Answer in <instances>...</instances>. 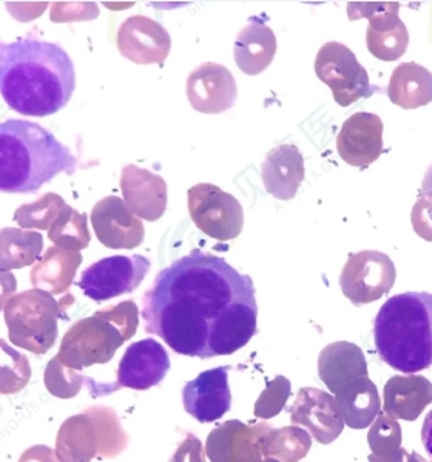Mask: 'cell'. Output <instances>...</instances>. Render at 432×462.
<instances>
[{"mask_svg":"<svg viewBox=\"0 0 432 462\" xmlns=\"http://www.w3.org/2000/svg\"><path fill=\"white\" fill-rule=\"evenodd\" d=\"M76 71L58 43L22 38L0 47V92L17 114L45 118L69 104Z\"/></svg>","mask_w":432,"mask_h":462,"instance_id":"obj_1","label":"cell"},{"mask_svg":"<svg viewBox=\"0 0 432 462\" xmlns=\"http://www.w3.org/2000/svg\"><path fill=\"white\" fill-rule=\"evenodd\" d=\"M251 299H255V288L249 275L240 274L223 258L195 249L162 269L142 300L166 303L210 325L230 305Z\"/></svg>","mask_w":432,"mask_h":462,"instance_id":"obj_2","label":"cell"},{"mask_svg":"<svg viewBox=\"0 0 432 462\" xmlns=\"http://www.w3.org/2000/svg\"><path fill=\"white\" fill-rule=\"evenodd\" d=\"M76 158L39 124L10 119L0 125V189L38 192L60 172L73 175Z\"/></svg>","mask_w":432,"mask_h":462,"instance_id":"obj_3","label":"cell"},{"mask_svg":"<svg viewBox=\"0 0 432 462\" xmlns=\"http://www.w3.org/2000/svg\"><path fill=\"white\" fill-rule=\"evenodd\" d=\"M375 348L391 368L416 374L432 365V294L391 297L373 323Z\"/></svg>","mask_w":432,"mask_h":462,"instance_id":"obj_4","label":"cell"},{"mask_svg":"<svg viewBox=\"0 0 432 462\" xmlns=\"http://www.w3.org/2000/svg\"><path fill=\"white\" fill-rule=\"evenodd\" d=\"M139 310L132 300L97 311L65 333L58 359L71 370L108 364L138 329Z\"/></svg>","mask_w":432,"mask_h":462,"instance_id":"obj_5","label":"cell"},{"mask_svg":"<svg viewBox=\"0 0 432 462\" xmlns=\"http://www.w3.org/2000/svg\"><path fill=\"white\" fill-rule=\"evenodd\" d=\"M4 318L11 344L34 355L47 353L58 339L64 305L42 290L23 291L5 303Z\"/></svg>","mask_w":432,"mask_h":462,"instance_id":"obj_6","label":"cell"},{"mask_svg":"<svg viewBox=\"0 0 432 462\" xmlns=\"http://www.w3.org/2000/svg\"><path fill=\"white\" fill-rule=\"evenodd\" d=\"M125 431L108 409H90L71 416L60 427L56 455L60 462H90L118 455L125 448Z\"/></svg>","mask_w":432,"mask_h":462,"instance_id":"obj_7","label":"cell"},{"mask_svg":"<svg viewBox=\"0 0 432 462\" xmlns=\"http://www.w3.org/2000/svg\"><path fill=\"white\" fill-rule=\"evenodd\" d=\"M315 73L331 88L334 99L342 107H349L358 99L373 95L368 71L345 43H325L317 54Z\"/></svg>","mask_w":432,"mask_h":462,"instance_id":"obj_8","label":"cell"},{"mask_svg":"<svg viewBox=\"0 0 432 462\" xmlns=\"http://www.w3.org/2000/svg\"><path fill=\"white\" fill-rule=\"evenodd\" d=\"M188 212L198 229L218 242L234 240L244 226V210L240 201L215 184L201 183L190 188Z\"/></svg>","mask_w":432,"mask_h":462,"instance_id":"obj_9","label":"cell"},{"mask_svg":"<svg viewBox=\"0 0 432 462\" xmlns=\"http://www.w3.org/2000/svg\"><path fill=\"white\" fill-rule=\"evenodd\" d=\"M397 279L394 263L380 251L351 254L340 275V286L354 305H366L386 296Z\"/></svg>","mask_w":432,"mask_h":462,"instance_id":"obj_10","label":"cell"},{"mask_svg":"<svg viewBox=\"0 0 432 462\" xmlns=\"http://www.w3.org/2000/svg\"><path fill=\"white\" fill-rule=\"evenodd\" d=\"M397 2H366L349 4V19H369L366 45L372 56L384 62L400 60L409 45V32L399 17Z\"/></svg>","mask_w":432,"mask_h":462,"instance_id":"obj_11","label":"cell"},{"mask_svg":"<svg viewBox=\"0 0 432 462\" xmlns=\"http://www.w3.org/2000/svg\"><path fill=\"white\" fill-rule=\"evenodd\" d=\"M149 269L150 260L142 255L104 258L82 273L79 288L91 300L106 301L136 290Z\"/></svg>","mask_w":432,"mask_h":462,"instance_id":"obj_12","label":"cell"},{"mask_svg":"<svg viewBox=\"0 0 432 462\" xmlns=\"http://www.w3.org/2000/svg\"><path fill=\"white\" fill-rule=\"evenodd\" d=\"M273 429L266 422L247 425L238 420L216 427L206 442L210 462H262V442Z\"/></svg>","mask_w":432,"mask_h":462,"instance_id":"obj_13","label":"cell"},{"mask_svg":"<svg viewBox=\"0 0 432 462\" xmlns=\"http://www.w3.org/2000/svg\"><path fill=\"white\" fill-rule=\"evenodd\" d=\"M170 370V359L166 348L153 339L139 340L128 346L119 362L118 377L110 393L121 388L144 392L164 381Z\"/></svg>","mask_w":432,"mask_h":462,"instance_id":"obj_14","label":"cell"},{"mask_svg":"<svg viewBox=\"0 0 432 462\" xmlns=\"http://www.w3.org/2000/svg\"><path fill=\"white\" fill-rule=\"evenodd\" d=\"M292 424L303 425L317 442L327 446L342 435L345 429L342 411L336 399L318 388H301L288 409Z\"/></svg>","mask_w":432,"mask_h":462,"instance_id":"obj_15","label":"cell"},{"mask_svg":"<svg viewBox=\"0 0 432 462\" xmlns=\"http://www.w3.org/2000/svg\"><path fill=\"white\" fill-rule=\"evenodd\" d=\"M187 97L199 114H223L235 106L238 97L235 78L225 65L206 62L188 76Z\"/></svg>","mask_w":432,"mask_h":462,"instance_id":"obj_16","label":"cell"},{"mask_svg":"<svg viewBox=\"0 0 432 462\" xmlns=\"http://www.w3.org/2000/svg\"><path fill=\"white\" fill-rule=\"evenodd\" d=\"M230 370V366H218L214 370L204 371L197 379L184 385V409L198 422H215L229 411L232 403V393L227 381Z\"/></svg>","mask_w":432,"mask_h":462,"instance_id":"obj_17","label":"cell"},{"mask_svg":"<svg viewBox=\"0 0 432 462\" xmlns=\"http://www.w3.org/2000/svg\"><path fill=\"white\" fill-rule=\"evenodd\" d=\"M90 220L97 240L108 249H134L144 242L142 221L130 212L119 197H106L97 203Z\"/></svg>","mask_w":432,"mask_h":462,"instance_id":"obj_18","label":"cell"},{"mask_svg":"<svg viewBox=\"0 0 432 462\" xmlns=\"http://www.w3.org/2000/svg\"><path fill=\"white\" fill-rule=\"evenodd\" d=\"M171 38L160 22L150 17L132 16L118 32V50L134 64H164L170 53Z\"/></svg>","mask_w":432,"mask_h":462,"instance_id":"obj_19","label":"cell"},{"mask_svg":"<svg viewBox=\"0 0 432 462\" xmlns=\"http://www.w3.org/2000/svg\"><path fill=\"white\" fill-rule=\"evenodd\" d=\"M336 149L349 166H371L383 153V121L366 112L354 114L336 136Z\"/></svg>","mask_w":432,"mask_h":462,"instance_id":"obj_20","label":"cell"},{"mask_svg":"<svg viewBox=\"0 0 432 462\" xmlns=\"http://www.w3.org/2000/svg\"><path fill=\"white\" fill-rule=\"evenodd\" d=\"M258 305L255 299L238 301L221 312L210 323L206 359L216 356H230L244 348L255 336Z\"/></svg>","mask_w":432,"mask_h":462,"instance_id":"obj_21","label":"cell"},{"mask_svg":"<svg viewBox=\"0 0 432 462\" xmlns=\"http://www.w3.org/2000/svg\"><path fill=\"white\" fill-rule=\"evenodd\" d=\"M121 190L128 209L138 218L156 221L164 216L167 209V184L160 175L128 164L123 169Z\"/></svg>","mask_w":432,"mask_h":462,"instance_id":"obj_22","label":"cell"},{"mask_svg":"<svg viewBox=\"0 0 432 462\" xmlns=\"http://www.w3.org/2000/svg\"><path fill=\"white\" fill-rule=\"evenodd\" d=\"M305 160L297 145L281 144L267 152L262 178L267 194L281 201L294 199L305 180Z\"/></svg>","mask_w":432,"mask_h":462,"instance_id":"obj_23","label":"cell"},{"mask_svg":"<svg viewBox=\"0 0 432 462\" xmlns=\"http://www.w3.org/2000/svg\"><path fill=\"white\" fill-rule=\"evenodd\" d=\"M318 376L334 394L351 382L368 377L363 351L358 345L345 340L327 345L318 357Z\"/></svg>","mask_w":432,"mask_h":462,"instance_id":"obj_24","label":"cell"},{"mask_svg":"<svg viewBox=\"0 0 432 462\" xmlns=\"http://www.w3.org/2000/svg\"><path fill=\"white\" fill-rule=\"evenodd\" d=\"M277 53V38L272 28L260 16H252L243 27L234 47V58L243 73L260 75L272 64Z\"/></svg>","mask_w":432,"mask_h":462,"instance_id":"obj_25","label":"cell"},{"mask_svg":"<svg viewBox=\"0 0 432 462\" xmlns=\"http://www.w3.org/2000/svg\"><path fill=\"white\" fill-rule=\"evenodd\" d=\"M383 401L388 416L412 422L432 403V382L418 374L391 377L384 385Z\"/></svg>","mask_w":432,"mask_h":462,"instance_id":"obj_26","label":"cell"},{"mask_svg":"<svg viewBox=\"0 0 432 462\" xmlns=\"http://www.w3.org/2000/svg\"><path fill=\"white\" fill-rule=\"evenodd\" d=\"M345 425L354 430H363L373 424L381 413L379 390L369 377L351 382L335 394Z\"/></svg>","mask_w":432,"mask_h":462,"instance_id":"obj_27","label":"cell"},{"mask_svg":"<svg viewBox=\"0 0 432 462\" xmlns=\"http://www.w3.org/2000/svg\"><path fill=\"white\" fill-rule=\"evenodd\" d=\"M388 97L391 103L406 110L431 104V71L416 62H403L391 75Z\"/></svg>","mask_w":432,"mask_h":462,"instance_id":"obj_28","label":"cell"},{"mask_svg":"<svg viewBox=\"0 0 432 462\" xmlns=\"http://www.w3.org/2000/svg\"><path fill=\"white\" fill-rule=\"evenodd\" d=\"M82 263V255L76 251H64L60 247H50L41 262L32 271V285L34 290H42L51 296L64 294L69 290L76 271Z\"/></svg>","mask_w":432,"mask_h":462,"instance_id":"obj_29","label":"cell"},{"mask_svg":"<svg viewBox=\"0 0 432 462\" xmlns=\"http://www.w3.org/2000/svg\"><path fill=\"white\" fill-rule=\"evenodd\" d=\"M43 236L39 232L4 227L0 231V269L8 273L34 263L41 257Z\"/></svg>","mask_w":432,"mask_h":462,"instance_id":"obj_30","label":"cell"},{"mask_svg":"<svg viewBox=\"0 0 432 462\" xmlns=\"http://www.w3.org/2000/svg\"><path fill=\"white\" fill-rule=\"evenodd\" d=\"M369 462H405L406 452L401 447V427L397 420L380 413L368 433Z\"/></svg>","mask_w":432,"mask_h":462,"instance_id":"obj_31","label":"cell"},{"mask_svg":"<svg viewBox=\"0 0 432 462\" xmlns=\"http://www.w3.org/2000/svg\"><path fill=\"white\" fill-rule=\"evenodd\" d=\"M312 447V438L308 431L297 425L273 429L262 442L264 457L280 462H299L305 459Z\"/></svg>","mask_w":432,"mask_h":462,"instance_id":"obj_32","label":"cell"},{"mask_svg":"<svg viewBox=\"0 0 432 462\" xmlns=\"http://www.w3.org/2000/svg\"><path fill=\"white\" fill-rule=\"evenodd\" d=\"M49 238L60 249L80 253L90 245L91 238L86 214H80L71 206H65L50 227Z\"/></svg>","mask_w":432,"mask_h":462,"instance_id":"obj_33","label":"cell"},{"mask_svg":"<svg viewBox=\"0 0 432 462\" xmlns=\"http://www.w3.org/2000/svg\"><path fill=\"white\" fill-rule=\"evenodd\" d=\"M65 206L67 203L60 195L45 194L32 205L21 206L14 214V220L23 229L49 231Z\"/></svg>","mask_w":432,"mask_h":462,"instance_id":"obj_34","label":"cell"},{"mask_svg":"<svg viewBox=\"0 0 432 462\" xmlns=\"http://www.w3.org/2000/svg\"><path fill=\"white\" fill-rule=\"evenodd\" d=\"M86 382L95 383L90 377L82 376L79 371L71 370L54 356L45 370V387L56 398H75Z\"/></svg>","mask_w":432,"mask_h":462,"instance_id":"obj_35","label":"cell"},{"mask_svg":"<svg viewBox=\"0 0 432 462\" xmlns=\"http://www.w3.org/2000/svg\"><path fill=\"white\" fill-rule=\"evenodd\" d=\"M292 385L288 377L277 376L272 382L267 383L264 392L256 399L255 413L260 420H272L286 409V402L290 398Z\"/></svg>","mask_w":432,"mask_h":462,"instance_id":"obj_36","label":"cell"},{"mask_svg":"<svg viewBox=\"0 0 432 462\" xmlns=\"http://www.w3.org/2000/svg\"><path fill=\"white\" fill-rule=\"evenodd\" d=\"M411 223L417 236L432 243V199L418 197L412 208Z\"/></svg>","mask_w":432,"mask_h":462,"instance_id":"obj_37","label":"cell"},{"mask_svg":"<svg viewBox=\"0 0 432 462\" xmlns=\"http://www.w3.org/2000/svg\"><path fill=\"white\" fill-rule=\"evenodd\" d=\"M169 462H206L201 441L192 433H187L186 439L179 444L175 455Z\"/></svg>","mask_w":432,"mask_h":462,"instance_id":"obj_38","label":"cell"},{"mask_svg":"<svg viewBox=\"0 0 432 462\" xmlns=\"http://www.w3.org/2000/svg\"><path fill=\"white\" fill-rule=\"evenodd\" d=\"M19 462H58L54 452L47 446H34L28 448L27 452L22 453Z\"/></svg>","mask_w":432,"mask_h":462,"instance_id":"obj_39","label":"cell"},{"mask_svg":"<svg viewBox=\"0 0 432 462\" xmlns=\"http://www.w3.org/2000/svg\"><path fill=\"white\" fill-rule=\"evenodd\" d=\"M422 442L425 450L432 459V410L427 413V420L423 422Z\"/></svg>","mask_w":432,"mask_h":462,"instance_id":"obj_40","label":"cell"},{"mask_svg":"<svg viewBox=\"0 0 432 462\" xmlns=\"http://www.w3.org/2000/svg\"><path fill=\"white\" fill-rule=\"evenodd\" d=\"M418 197H431L432 199V164L427 167L425 178H423L422 189Z\"/></svg>","mask_w":432,"mask_h":462,"instance_id":"obj_41","label":"cell"},{"mask_svg":"<svg viewBox=\"0 0 432 462\" xmlns=\"http://www.w3.org/2000/svg\"><path fill=\"white\" fill-rule=\"evenodd\" d=\"M406 462H432L427 461V457H423L422 455H418L417 452L409 453V455H406Z\"/></svg>","mask_w":432,"mask_h":462,"instance_id":"obj_42","label":"cell"},{"mask_svg":"<svg viewBox=\"0 0 432 462\" xmlns=\"http://www.w3.org/2000/svg\"><path fill=\"white\" fill-rule=\"evenodd\" d=\"M262 462H280L278 459H273V457H264Z\"/></svg>","mask_w":432,"mask_h":462,"instance_id":"obj_43","label":"cell"}]
</instances>
